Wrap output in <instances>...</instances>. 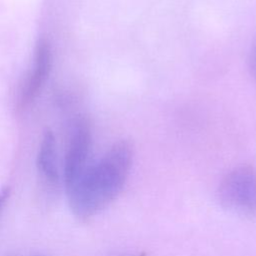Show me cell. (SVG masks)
<instances>
[{
  "mask_svg": "<svg viewBox=\"0 0 256 256\" xmlns=\"http://www.w3.org/2000/svg\"><path fill=\"white\" fill-rule=\"evenodd\" d=\"M133 147L127 140L113 144L95 163L88 165L75 185L66 191L72 212L91 217L109 205L121 192L130 172Z\"/></svg>",
  "mask_w": 256,
  "mask_h": 256,
  "instance_id": "1",
  "label": "cell"
},
{
  "mask_svg": "<svg viewBox=\"0 0 256 256\" xmlns=\"http://www.w3.org/2000/svg\"><path fill=\"white\" fill-rule=\"evenodd\" d=\"M221 204L243 214H256V169L249 165L235 167L222 179L219 190Z\"/></svg>",
  "mask_w": 256,
  "mask_h": 256,
  "instance_id": "2",
  "label": "cell"
},
{
  "mask_svg": "<svg viewBox=\"0 0 256 256\" xmlns=\"http://www.w3.org/2000/svg\"><path fill=\"white\" fill-rule=\"evenodd\" d=\"M91 147V127L86 119H79L72 130L64 163L66 191L71 189L88 166Z\"/></svg>",
  "mask_w": 256,
  "mask_h": 256,
  "instance_id": "3",
  "label": "cell"
},
{
  "mask_svg": "<svg viewBox=\"0 0 256 256\" xmlns=\"http://www.w3.org/2000/svg\"><path fill=\"white\" fill-rule=\"evenodd\" d=\"M52 66V52L47 39L40 38L36 44L35 61L33 71L28 75L23 84L19 105L21 108L32 103L40 94L47 78L49 77Z\"/></svg>",
  "mask_w": 256,
  "mask_h": 256,
  "instance_id": "4",
  "label": "cell"
},
{
  "mask_svg": "<svg viewBox=\"0 0 256 256\" xmlns=\"http://www.w3.org/2000/svg\"><path fill=\"white\" fill-rule=\"evenodd\" d=\"M37 168L42 177L50 184L59 180V169L57 162L56 141L53 132L46 129L43 133L36 159Z\"/></svg>",
  "mask_w": 256,
  "mask_h": 256,
  "instance_id": "5",
  "label": "cell"
},
{
  "mask_svg": "<svg viewBox=\"0 0 256 256\" xmlns=\"http://www.w3.org/2000/svg\"><path fill=\"white\" fill-rule=\"evenodd\" d=\"M248 68H249L251 77L256 82V40L254 41L250 49L249 58H248Z\"/></svg>",
  "mask_w": 256,
  "mask_h": 256,
  "instance_id": "6",
  "label": "cell"
},
{
  "mask_svg": "<svg viewBox=\"0 0 256 256\" xmlns=\"http://www.w3.org/2000/svg\"><path fill=\"white\" fill-rule=\"evenodd\" d=\"M10 195V188L7 186L0 188V213L3 210Z\"/></svg>",
  "mask_w": 256,
  "mask_h": 256,
  "instance_id": "7",
  "label": "cell"
},
{
  "mask_svg": "<svg viewBox=\"0 0 256 256\" xmlns=\"http://www.w3.org/2000/svg\"><path fill=\"white\" fill-rule=\"evenodd\" d=\"M36 256H41V255H36Z\"/></svg>",
  "mask_w": 256,
  "mask_h": 256,
  "instance_id": "8",
  "label": "cell"
}]
</instances>
